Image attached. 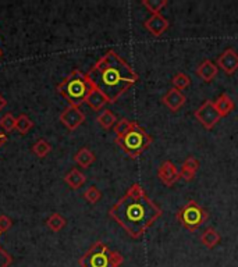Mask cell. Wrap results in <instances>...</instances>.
<instances>
[{"label":"cell","instance_id":"18","mask_svg":"<svg viewBox=\"0 0 238 267\" xmlns=\"http://www.w3.org/2000/svg\"><path fill=\"white\" fill-rule=\"evenodd\" d=\"M201 242L204 243L208 249H213V248L220 242V234L217 233L214 228H208V230L202 234Z\"/></svg>","mask_w":238,"mask_h":267},{"label":"cell","instance_id":"21","mask_svg":"<svg viewBox=\"0 0 238 267\" xmlns=\"http://www.w3.org/2000/svg\"><path fill=\"white\" fill-rule=\"evenodd\" d=\"M52 146L51 144L48 142V141H45V139H39V141H36L34 144V146H32V152H34V155L36 157H39V159H42V157H46V156L51 153Z\"/></svg>","mask_w":238,"mask_h":267},{"label":"cell","instance_id":"29","mask_svg":"<svg viewBox=\"0 0 238 267\" xmlns=\"http://www.w3.org/2000/svg\"><path fill=\"white\" fill-rule=\"evenodd\" d=\"M127 195L128 196H132V198H139V196H144L146 194H145L144 188H142L139 184H134V185H131L130 190L127 191Z\"/></svg>","mask_w":238,"mask_h":267},{"label":"cell","instance_id":"34","mask_svg":"<svg viewBox=\"0 0 238 267\" xmlns=\"http://www.w3.org/2000/svg\"><path fill=\"white\" fill-rule=\"evenodd\" d=\"M1 54H3V53H1V49H0V57H1Z\"/></svg>","mask_w":238,"mask_h":267},{"label":"cell","instance_id":"24","mask_svg":"<svg viewBox=\"0 0 238 267\" xmlns=\"http://www.w3.org/2000/svg\"><path fill=\"white\" fill-rule=\"evenodd\" d=\"M146 9L149 10L152 14H160L163 7L167 6V0H144L142 1Z\"/></svg>","mask_w":238,"mask_h":267},{"label":"cell","instance_id":"23","mask_svg":"<svg viewBox=\"0 0 238 267\" xmlns=\"http://www.w3.org/2000/svg\"><path fill=\"white\" fill-rule=\"evenodd\" d=\"M16 122H17V119L11 114V113H6L1 119H0V127L3 128V131L6 134H10L11 131L16 129Z\"/></svg>","mask_w":238,"mask_h":267},{"label":"cell","instance_id":"14","mask_svg":"<svg viewBox=\"0 0 238 267\" xmlns=\"http://www.w3.org/2000/svg\"><path fill=\"white\" fill-rule=\"evenodd\" d=\"M85 103L95 110V112H99V110H102L103 107H105V104L109 103V100L106 99V96L103 95L101 91H98V89H95L92 88V91L89 92V95L86 97Z\"/></svg>","mask_w":238,"mask_h":267},{"label":"cell","instance_id":"8","mask_svg":"<svg viewBox=\"0 0 238 267\" xmlns=\"http://www.w3.org/2000/svg\"><path fill=\"white\" fill-rule=\"evenodd\" d=\"M84 121H85V114L76 106H68L60 114V122L70 131L78 128Z\"/></svg>","mask_w":238,"mask_h":267},{"label":"cell","instance_id":"16","mask_svg":"<svg viewBox=\"0 0 238 267\" xmlns=\"http://www.w3.org/2000/svg\"><path fill=\"white\" fill-rule=\"evenodd\" d=\"M85 180H86L85 175L79 171V170H77V169H73V170L70 172H67L66 177H64V181H66V184H67L71 190H78V188H81V187L85 184Z\"/></svg>","mask_w":238,"mask_h":267},{"label":"cell","instance_id":"2","mask_svg":"<svg viewBox=\"0 0 238 267\" xmlns=\"http://www.w3.org/2000/svg\"><path fill=\"white\" fill-rule=\"evenodd\" d=\"M109 216L127 231L130 237L138 238L162 216V209L146 195L132 198L126 194V196L109 210Z\"/></svg>","mask_w":238,"mask_h":267},{"label":"cell","instance_id":"22","mask_svg":"<svg viewBox=\"0 0 238 267\" xmlns=\"http://www.w3.org/2000/svg\"><path fill=\"white\" fill-rule=\"evenodd\" d=\"M34 127L32 120L26 116V114H21L17 117V122H16V129L21 135H26V132H29V129Z\"/></svg>","mask_w":238,"mask_h":267},{"label":"cell","instance_id":"30","mask_svg":"<svg viewBox=\"0 0 238 267\" xmlns=\"http://www.w3.org/2000/svg\"><path fill=\"white\" fill-rule=\"evenodd\" d=\"M11 225H13V221H11L10 217H7L6 215H0V233L9 231Z\"/></svg>","mask_w":238,"mask_h":267},{"label":"cell","instance_id":"5","mask_svg":"<svg viewBox=\"0 0 238 267\" xmlns=\"http://www.w3.org/2000/svg\"><path fill=\"white\" fill-rule=\"evenodd\" d=\"M116 142L128 156L136 157L152 144V138L142 127L134 122L127 134L116 139Z\"/></svg>","mask_w":238,"mask_h":267},{"label":"cell","instance_id":"9","mask_svg":"<svg viewBox=\"0 0 238 267\" xmlns=\"http://www.w3.org/2000/svg\"><path fill=\"white\" fill-rule=\"evenodd\" d=\"M217 67L229 75L234 74L238 70V53L234 49L224 50L217 59Z\"/></svg>","mask_w":238,"mask_h":267},{"label":"cell","instance_id":"11","mask_svg":"<svg viewBox=\"0 0 238 267\" xmlns=\"http://www.w3.org/2000/svg\"><path fill=\"white\" fill-rule=\"evenodd\" d=\"M145 28L153 35V36H160L169 28V21L163 17L162 14H152L151 17L145 21Z\"/></svg>","mask_w":238,"mask_h":267},{"label":"cell","instance_id":"13","mask_svg":"<svg viewBox=\"0 0 238 267\" xmlns=\"http://www.w3.org/2000/svg\"><path fill=\"white\" fill-rule=\"evenodd\" d=\"M217 73H219V67L211 60H205L196 70V74L205 82H212L217 75Z\"/></svg>","mask_w":238,"mask_h":267},{"label":"cell","instance_id":"17","mask_svg":"<svg viewBox=\"0 0 238 267\" xmlns=\"http://www.w3.org/2000/svg\"><path fill=\"white\" fill-rule=\"evenodd\" d=\"M74 160L79 167L88 169L91 164L95 162V155L88 149V147H82L77 152V155L74 156Z\"/></svg>","mask_w":238,"mask_h":267},{"label":"cell","instance_id":"20","mask_svg":"<svg viewBox=\"0 0 238 267\" xmlns=\"http://www.w3.org/2000/svg\"><path fill=\"white\" fill-rule=\"evenodd\" d=\"M66 224H67L66 218H64L61 215H59V213H53V215L46 220V225L51 228L52 231H54V233H59V231H61V230L66 227Z\"/></svg>","mask_w":238,"mask_h":267},{"label":"cell","instance_id":"19","mask_svg":"<svg viewBox=\"0 0 238 267\" xmlns=\"http://www.w3.org/2000/svg\"><path fill=\"white\" fill-rule=\"evenodd\" d=\"M96 121L99 122V125L105 129H110L113 128L114 125H116V122H117V117L114 116V113L111 112V110H103L99 116H98V119Z\"/></svg>","mask_w":238,"mask_h":267},{"label":"cell","instance_id":"4","mask_svg":"<svg viewBox=\"0 0 238 267\" xmlns=\"http://www.w3.org/2000/svg\"><path fill=\"white\" fill-rule=\"evenodd\" d=\"M124 259L119 252L110 250L103 242H96L82 258L78 260L81 267H119Z\"/></svg>","mask_w":238,"mask_h":267},{"label":"cell","instance_id":"1","mask_svg":"<svg viewBox=\"0 0 238 267\" xmlns=\"http://www.w3.org/2000/svg\"><path fill=\"white\" fill-rule=\"evenodd\" d=\"M95 89L101 91L109 103H114L138 81V74L114 50L107 52L86 73Z\"/></svg>","mask_w":238,"mask_h":267},{"label":"cell","instance_id":"12","mask_svg":"<svg viewBox=\"0 0 238 267\" xmlns=\"http://www.w3.org/2000/svg\"><path fill=\"white\" fill-rule=\"evenodd\" d=\"M185 100H187L185 95H184L181 91L176 89V88L169 89L167 94L162 97V102L170 109L171 112H177V110H180V109L184 106Z\"/></svg>","mask_w":238,"mask_h":267},{"label":"cell","instance_id":"32","mask_svg":"<svg viewBox=\"0 0 238 267\" xmlns=\"http://www.w3.org/2000/svg\"><path fill=\"white\" fill-rule=\"evenodd\" d=\"M6 106H7V100H6V97H4L3 95H0V112H1Z\"/></svg>","mask_w":238,"mask_h":267},{"label":"cell","instance_id":"3","mask_svg":"<svg viewBox=\"0 0 238 267\" xmlns=\"http://www.w3.org/2000/svg\"><path fill=\"white\" fill-rule=\"evenodd\" d=\"M92 88L94 86L88 79L86 74L79 70H74L60 82L57 91L67 100L70 106L79 107L81 104L85 103L86 97L92 91Z\"/></svg>","mask_w":238,"mask_h":267},{"label":"cell","instance_id":"27","mask_svg":"<svg viewBox=\"0 0 238 267\" xmlns=\"http://www.w3.org/2000/svg\"><path fill=\"white\" fill-rule=\"evenodd\" d=\"M84 198L88 203H91V205H95V203H98L101 198H102V192L98 190L95 185L92 187H89L88 190L84 192Z\"/></svg>","mask_w":238,"mask_h":267},{"label":"cell","instance_id":"15","mask_svg":"<svg viewBox=\"0 0 238 267\" xmlns=\"http://www.w3.org/2000/svg\"><path fill=\"white\" fill-rule=\"evenodd\" d=\"M214 106H216L217 113L220 114V117H226L227 114H230V113L234 110V106L236 104H234L233 99L227 94H223V95H220L216 99Z\"/></svg>","mask_w":238,"mask_h":267},{"label":"cell","instance_id":"35","mask_svg":"<svg viewBox=\"0 0 238 267\" xmlns=\"http://www.w3.org/2000/svg\"><path fill=\"white\" fill-rule=\"evenodd\" d=\"M0 235H1V233H0Z\"/></svg>","mask_w":238,"mask_h":267},{"label":"cell","instance_id":"25","mask_svg":"<svg viewBox=\"0 0 238 267\" xmlns=\"http://www.w3.org/2000/svg\"><path fill=\"white\" fill-rule=\"evenodd\" d=\"M191 85V78L188 77L187 74L184 73H177L174 77H173V86L179 91L183 89H187L188 86Z\"/></svg>","mask_w":238,"mask_h":267},{"label":"cell","instance_id":"31","mask_svg":"<svg viewBox=\"0 0 238 267\" xmlns=\"http://www.w3.org/2000/svg\"><path fill=\"white\" fill-rule=\"evenodd\" d=\"M11 262H13V258L0 246V267H9Z\"/></svg>","mask_w":238,"mask_h":267},{"label":"cell","instance_id":"10","mask_svg":"<svg viewBox=\"0 0 238 267\" xmlns=\"http://www.w3.org/2000/svg\"><path fill=\"white\" fill-rule=\"evenodd\" d=\"M158 177L166 187H171L180 180V171L177 170L176 164L167 160L160 164V167L158 170Z\"/></svg>","mask_w":238,"mask_h":267},{"label":"cell","instance_id":"6","mask_svg":"<svg viewBox=\"0 0 238 267\" xmlns=\"http://www.w3.org/2000/svg\"><path fill=\"white\" fill-rule=\"evenodd\" d=\"M177 218L183 227H185L189 231H196L206 221L208 213L198 202L189 200L187 202V205L183 206V209L180 210Z\"/></svg>","mask_w":238,"mask_h":267},{"label":"cell","instance_id":"28","mask_svg":"<svg viewBox=\"0 0 238 267\" xmlns=\"http://www.w3.org/2000/svg\"><path fill=\"white\" fill-rule=\"evenodd\" d=\"M181 170H184V171H188V172H192V174H196V171L199 170V162L196 160L195 157L189 156V157L185 159V162L183 163Z\"/></svg>","mask_w":238,"mask_h":267},{"label":"cell","instance_id":"7","mask_svg":"<svg viewBox=\"0 0 238 267\" xmlns=\"http://www.w3.org/2000/svg\"><path fill=\"white\" fill-rule=\"evenodd\" d=\"M195 117L205 129H212L221 119L220 114L216 110L214 102L212 100H205L204 103L196 109Z\"/></svg>","mask_w":238,"mask_h":267},{"label":"cell","instance_id":"26","mask_svg":"<svg viewBox=\"0 0 238 267\" xmlns=\"http://www.w3.org/2000/svg\"><path fill=\"white\" fill-rule=\"evenodd\" d=\"M132 124H134V121H130L127 119H121V120L117 121L116 125H114V134H116V137L120 138V137L126 135L128 131L131 129Z\"/></svg>","mask_w":238,"mask_h":267},{"label":"cell","instance_id":"33","mask_svg":"<svg viewBox=\"0 0 238 267\" xmlns=\"http://www.w3.org/2000/svg\"><path fill=\"white\" fill-rule=\"evenodd\" d=\"M6 141H7L6 134H3V132L0 131V147H1V145H4V144H6Z\"/></svg>","mask_w":238,"mask_h":267}]
</instances>
